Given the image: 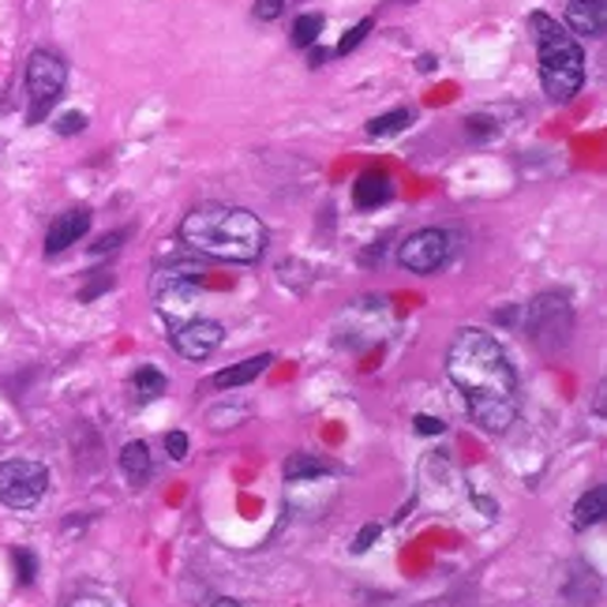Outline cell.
<instances>
[{
    "instance_id": "cell-1",
    "label": "cell",
    "mask_w": 607,
    "mask_h": 607,
    "mask_svg": "<svg viewBox=\"0 0 607 607\" xmlns=\"http://www.w3.org/2000/svg\"><path fill=\"white\" fill-rule=\"evenodd\" d=\"M447 375L465 394L469 416L483 432L499 435L518 416V379L507 353L488 330L465 327L447 349Z\"/></svg>"
},
{
    "instance_id": "cell-2",
    "label": "cell",
    "mask_w": 607,
    "mask_h": 607,
    "mask_svg": "<svg viewBox=\"0 0 607 607\" xmlns=\"http://www.w3.org/2000/svg\"><path fill=\"white\" fill-rule=\"evenodd\" d=\"M180 241L222 263H255L267 252V225L244 206H195L180 222Z\"/></svg>"
},
{
    "instance_id": "cell-3",
    "label": "cell",
    "mask_w": 607,
    "mask_h": 607,
    "mask_svg": "<svg viewBox=\"0 0 607 607\" xmlns=\"http://www.w3.org/2000/svg\"><path fill=\"white\" fill-rule=\"evenodd\" d=\"M529 31H533V42H536L544 94L552 102H558V106H566V102H574V94L582 90V83H585L582 42H577V38L547 12L529 15Z\"/></svg>"
},
{
    "instance_id": "cell-4",
    "label": "cell",
    "mask_w": 607,
    "mask_h": 607,
    "mask_svg": "<svg viewBox=\"0 0 607 607\" xmlns=\"http://www.w3.org/2000/svg\"><path fill=\"white\" fill-rule=\"evenodd\" d=\"M64 83H68V64L53 50H34L26 56V98H31L26 120H31V125H38V120L61 102Z\"/></svg>"
},
{
    "instance_id": "cell-5",
    "label": "cell",
    "mask_w": 607,
    "mask_h": 607,
    "mask_svg": "<svg viewBox=\"0 0 607 607\" xmlns=\"http://www.w3.org/2000/svg\"><path fill=\"white\" fill-rule=\"evenodd\" d=\"M525 330L540 349H563L574 330V308L563 292H540L525 308Z\"/></svg>"
},
{
    "instance_id": "cell-6",
    "label": "cell",
    "mask_w": 607,
    "mask_h": 607,
    "mask_svg": "<svg viewBox=\"0 0 607 607\" xmlns=\"http://www.w3.org/2000/svg\"><path fill=\"white\" fill-rule=\"evenodd\" d=\"M50 491V469L31 458L0 461V502L8 510H34Z\"/></svg>"
},
{
    "instance_id": "cell-7",
    "label": "cell",
    "mask_w": 607,
    "mask_h": 607,
    "mask_svg": "<svg viewBox=\"0 0 607 607\" xmlns=\"http://www.w3.org/2000/svg\"><path fill=\"white\" fill-rule=\"evenodd\" d=\"M199 274L195 267H184V263H177V267H161L155 274V300H158V311L166 319H173L177 327L192 316V303L199 300Z\"/></svg>"
},
{
    "instance_id": "cell-8",
    "label": "cell",
    "mask_w": 607,
    "mask_h": 607,
    "mask_svg": "<svg viewBox=\"0 0 607 607\" xmlns=\"http://www.w3.org/2000/svg\"><path fill=\"white\" fill-rule=\"evenodd\" d=\"M450 252H454V241L447 230H416L405 236L402 248H397V263L413 274H432L450 259Z\"/></svg>"
},
{
    "instance_id": "cell-9",
    "label": "cell",
    "mask_w": 607,
    "mask_h": 607,
    "mask_svg": "<svg viewBox=\"0 0 607 607\" xmlns=\"http://www.w3.org/2000/svg\"><path fill=\"white\" fill-rule=\"evenodd\" d=\"M222 338H225V330H222V322H214V319H188V322H180V327H173V349L184 360H206L217 345H222Z\"/></svg>"
},
{
    "instance_id": "cell-10",
    "label": "cell",
    "mask_w": 607,
    "mask_h": 607,
    "mask_svg": "<svg viewBox=\"0 0 607 607\" xmlns=\"http://www.w3.org/2000/svg\"><path fill=\"white\" fill-rule=\"evenodd\" d=\"M87 233H90V211H87V206H75V211L56 214L53 225H50V233H45V255L68 252L72 244H79Z\"/></svg>"
},
{
    "instance_id": "cell-11",
    "label": "cell",
    "mask_w": 607,
    "mask_h": 607,
    "mask_svg": "<svg viewBox=\"0 0 607 607\" xmlns=\"http://www.w3.org/2000/svg\"><path fill=\"white\" fill-rule=\"evenodd\" d=\"M566 31L574 38L607 34V0H566Z\"/></svg>"
},
{
    "instance_id": "cell-12",
    "label": "cell",
    "mask_w": 607,
    "mask_h": 607,
    "mask_svg": "<svg viewBox=\"0 0 607 607\" xmlns=\"http://www.w3.org/2000/svg\"><path fill=\"white\" fill-rule=\"evenodd\" d=\"M391 195H394V184L383 169H368V173H360V180L353 184V203L360 211H375V206H383Z\"/></svg>"
},
{
    "instance_id": "cell-13",
    "label": "cell",
    "mask_w": 607,
    "mask_h": 607,
    "mask_svg": "<svg viewBox=\"0 0 607 607\" xmlns=\"http://www.w3.org/2000/svg\"><path fill=\"white\" fill-rule=\"evenodd\" d=\"M270 364H274V353L248 356V360H241V364H233V368H225V372H217L214 375V386H217V391H236V386H248L263 372H267Z\"/></svg>"
},
{
    "instance_id": "cell-14",
    "label": "cell",
    "mask_w": 607,
    "mask_h": 607,
    "mask_svg": "<svg viewBox=\"0 0 607 607\" xmlns=\"http://www.w3.org/2000/svg\"><path fill=\"white\" fill-rule=\"evenodd\" d=\"M604 514H607V488H604V483H596V488H589L582 499H577V507H574V529L600 525Z\"/></svg>"
},
{
    "instance_id": "cell-15",
    "label": "cell",
    "mask_w": 607,
    "mask_h": 607,
    "mask_svg": "<svg viewBox=\"0 0 607 607\" xmlns=\"http://www.w3.org/2000/svg\"><path fill=\"white\" fill-rule=\"evenodd\" d=\"M150 447L143 439H136V443H128L125 450H120V469H125V477L131 483H143L150 477Z\"/></svg>"
},
{
    "instance_id": "cell-16",
    "label": "cell",
    "mask_w": 607,
    "mask_h": 607,
    "mask_svg": "<svg viewBox=\"0 0 607 607\" xmlns=\"http://www.w3.org/2000/svg\"><path fill=\"white\" fill-rule=\"evenodd\" d=\"M131 391H136L139 402H155L169 391V379L158 372V368H139L136 375H131Z\"/></svg>"
},
{
    "instance_id": "cell-17",
    "label": "cell",
    "mask_w": 607,
    "mask_h": 607,
    "mask_svg": "<svg viewBox=\"0 0 607 607\" xmlns=\"http://www.w3.org/2000/svg\"><path fill=\"white\" fill-rule=\"evenodd\" d=\"M413 125V109H391L383 113V117H375L372 125H368V136L372 139H391L397 131H405Z\"/></svg>"
},
{
    "instance_id": "cell-18",
    "label": "cell",
    "mask_w": 607,
    "mask_h": 607,
    "mask_svg": "<svg viewBox=\"0 0 607 607\" xmlns=\"http://www.w3.org/2000/svg\"><path fill=\"white\" fill-rule=\"evenodd\" d=\"M330 472V465L322 461V458H311V454H297V458H289L286 461V480H319V477H327Z\"/></svg>"
},
{
    "instance_id": "cell-19",
    "label": "cell",
    "mask_w": 607,
    "mask_h": 607,
    "mask_svg": "<svg viewBox=\"0 0 607 607\" xmlns=\"http://www.w3.org/2000/svg\"><path fill=\"white\" fill-rule=\"evenodd\" d=\"M322 34V15L319 12H303L297 23H292V45L297 50H311Z\"/></svg>"
},
{
    "instance_id": "cell-20",
    "label": "cell",
    "mask_w": 607,
    "mask_h": 607,
    "mask_svg": "<svg viewBox=\"0 0 607 607\" xmlns=\"http://www.w3.org/2000/svg\"><path fill=\"white\" fill-rule=\"evenodd\" d=\"M12 558H15V577H19V585H31L34 577H38V558H34V552L19 547V552H12Z\"/></svg>"
},
{
    "instance_id": "cell-21",
    "label": "cell",
    "mask_w": 607,
    "mask_h": 607,
    "mask_svg": "<svg viewBox=\"0 0 607 607\" xmlns=\"http://www.w3.org/2000/svg\"><path fill=\"white\" fill-rule=\"evenodd\" d=\"M465 136H469L472 143H483V139L499 136V125L496 120H488V117H469L465 120Z\"/></svg>"
},
{
    "instance_id": "cell-22",
    "label": "cell",
    "mask_w": 607,
    "mask_h": 607,
    "mask_svg": "<svg viewBox=\"0 0 607 607\" xmlns=\"http://www.w3.org/2000/svg\"><path fill=\"white\" fill-rule=\"evenodd\" d=\"M368 31H372V19H360V23L353 26V31H345V38H341V42H338V56H345V53H353L356 50V45L360 42H364V38H368Z\"/></svg>"
},
{
    "instance_id": "cell-23",
    "label": "cell",
    "mask_w": 607,
    "mask_h": 607,
    "mask_svg": "<svg viewBox=\"0 0 607 607\" xmlns=\"http://www.w3.org/2000/svg\"><path fill=\"white\" fill-rule=\"evenodd\" d=\"M87 128V113H64L56 117V136H79Z\"/></svg>"
},
{
    "instance_id": "cell-24",
    "label": "cell",
    "mask_w": 607,
    "mask_h": 607,
    "mask_svg": "<svg viewBox=\"0 0 607 607\" xmlns=\"http://www.w3.org/2000/svg\"><path fill=\"white\" fill-rule=\"evenodd\" d=\"M281 12H286V0H255V19L263 23H274Z\"/></svg>"
},
{
    "instance_id": "cell-25",
    "label": "cell",
    "mask_w": 607,
    "mask_h": 607,
    "mask_svg": "<svg viewBox=\"0 0 607 607\" xmlns=\"http://www.w3.org/2000/svg\"><path fill=\"white\" fill-rule=\"evenodd\" d=\"M166 450H169V458L173 461H184L188 458V435L184 432H169L166 435Z\"/></svg>"
},
{
    "instance_id": "cell-26",
    "label": "cell",
    "mask_w": 607,
    "mask_h": 607,
    "mask_svg": "<svg viewBox=\"0 0 607 607\" xmlns=\"http://www.w3.org/2000/svg\"><path fill=\"white\" fill-rule=\"evenodd\" d=\"M379 533H383V525H379V521H372V525H364V529H360V536H356V544H353V552L364 555L368 547H372L375 540H379Z\"/></svg>"
},
{
    "instance_id": "cell-27",
    "label": "cell",
    "mask_w": 607,
    "mask_h": 607,
    "mask_svg": "<svg viewBox=\"0 0 607 607\" xmlns=\"http://www.w3.org/2000/svg\"><path fill=\"white\" fill-rule=\"evenodd\" d=\"M416 432H420V435H443V432H447V424H443L439 416L420 413V416H416Z\"/></svg>"
},
{
    "instance_id": "cell-28",
    "label": "cell",
    "mask_w": 607,
    "mask_h": 607,
    "mask_svg": "<svg viewBox=\"0 0 607 607\" xmlns=\"http://www.w3.org/2000/svg\"><path fill=\"white\" fill-rule=\"evenodd\" d=\"M120 241H125V233H109V236H102V241L94 244V252H98V255L117 252V248H120Z\"/></svg>"
},
{
    "instance_id": "cell-29",
    "label": "cell",
    "mask_w": 607,
    "mask_h": 607,
    "mask_svg": "<svg viewBox=\"0 0 607 607\" xmlns=\"http://www.w3.org/2000/svg\"><path fill=\"white\" fill-rule=\"evenodd\" d=\"M61 607H113L109 600H102V596H75V600L61 604Z\"/></svg>"
},
{
    "instance_id": "cell-30",
    "label": "cell",
    "mask_w": 607,
    "mask_h": 607,
    "mask_svg": "<svg viewBox=\"0 0 607 607\" xmlns=\"http://www.w3.org/2000/svg\"><path fill=\"white\" fill-rule=\"evenodd\" d=\"M109 286H113V278H109V274H102V278L94 281V286H87V289H83V300H94V297H98L102 289H109Z\"/></svg>"
},
{
    "instance_id": "cell-31",
    "label": "cell",
    "mask_w": 607,
    "mask_h": 607,
    "mask_svg": "<svg viewBox=\"0 0 607 607\" xmlns=\"http://www.w3.org/2000/svg\"><path fill=\"white\" fill-rule=\"evenodd\" d=\"M211 607H241V600H233V596H217Z\"/></svg>"
},
{
    "instance_id": "cell-32",
    "label": "cell",
    "mask_w": 607,
    "mask_h": 607,
    "mask_svg": "<svg viewBox=\"0 0 607 607\" xmlns=\"http://www.w3.org/2000/svg\"><path fill=\"white\" fill-rule=\"evenodd\" d=\"M435 68V56H420V72H432Z\"/></svg>"
}]
</instances>
